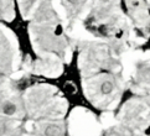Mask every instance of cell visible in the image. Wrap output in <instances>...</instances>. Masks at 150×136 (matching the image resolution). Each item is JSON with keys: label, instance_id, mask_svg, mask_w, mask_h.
<instances>
[{"label": "cell", "instance_id": "6da1fadb", "mask_svg": "<svg viewBox=\"0 0 150 136\" xmlns=\"http://www.w3.org/2000/svg\"><path fill=\"white\" fill-rule=\"evenodd\" d=\"M98 90L102 95H110L115 90V82L112 78H104L98 85Z\"/></svg>", "mask_w": 150, "mask_h": 136}, {"label": "cell", "instance_id": "277c9868", "mask_svg": "<svg viewBox=\"0 0 150 136\" xmlns=\"http://www.w3.org/2000/svg\"><path fill=\"white\" fill-rule=\"evenodd\" d=\"M9 126L5 121H0V135H5V134H10L9 131Z\"/></svg>", "mask_w": 150, "mask_h": 136}, {"label": "cell", "instance_id": "3957f363", "mask_svg": "<svg viewBox=\"0 0 150 136\" xmlns=\"http://www.w3.org/2000/svg\"><path fill=\"white\" fill-rule=\"evenodd\" d=\"M42 134L44 135H62V128L57 124H47L42 128Z\"/></svg>", "mask_w": 150, "mask_h": 136}, {"label": "cell", "instance_id": "7a4b0ae2", "mask_svg": "<svg viewBox=\"0 0 150 136\" xmlns=\"http://www.w3.org/2000/svg\"><path fill=\"white\" fill-rule=\"evenodd\" d=\"M0 111L8 116L14 115V114H16V111H18V105L15 104L14 101H4L1 106H0Z\"/></svg>", "mask_w": 150, "mask_h": 136}, {"label": "cell", "instance_id": "5b68a950", "mask_svg": "<svg viewBox=\"0 0 150 136\" xmlns=\"http://www.w3.org/2000/svg\"><path fill=\"white\" fill-rule=\"evenodd\" d=\"M66 1H67L69 5H73V6H76L77 4L81 3V0H66Z\"/></svg>", "mask_w": 150, "mask_h": 136}]
</instances>
